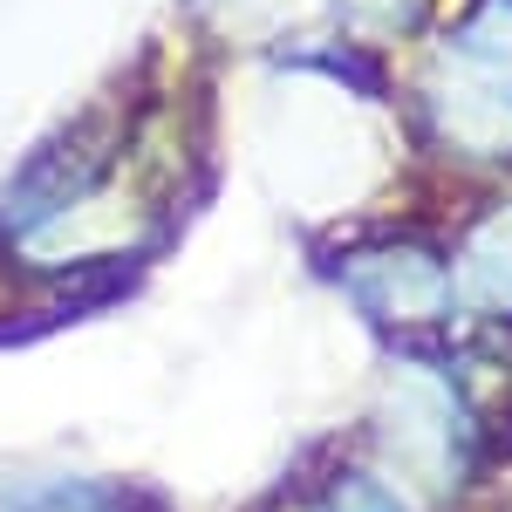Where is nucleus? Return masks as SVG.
I'll return each instance as SVG.
<instances>
[{
  "mask_svg": "<svg viewBox=\"0 0 512 512\" xmlns=\"http://www.w3.org/2000/svg\"><path fill=\"white\" fill-rule=\"evenodd\" d=\"M424 103L458 151L512 144V0H465V14L437 35Z\"/></svg>",
  "mask_w": 512,
  "mask_h": 512,
  "instance_id": "nucleus-1",
  "label": "nucleus"
},
{
  "mask_svg": "<svg viewBox=\"0 0 512 512\" xmlns=\"http://www.w3.org/2000/svg\"><path fill=\"white\" fill-rule=\"evenodd\" d=\"M465 410L451 383L424 369V362H403L390 383V403H383V451H390L403 472L431 492H451L458 472H465Z\"/></svg>",
  "mask_w": 512,
  "mask_h": 512,
  "instance_id": "nucleus-2",
  "label": "nucleus"
},
{
  "mask_svg": "<svg viewBox=\"0 0 512 512\" xmlns=\"http://www.w3.org/2000/svg\"><path fill=\"white\" fill-rule=\"evenodd\" d=\"M342 287H349L355 308L376 321H444L458 308V274L424 239H383V246L349 253Z\"/></svg>",
  "mask_w": 512,
  "mask_h": 512,
  "instance_id": "nucleus-3",
  "label": "nucleus"
},
{
  "mask_svg": "<svg viewBox=\"0 0 512 512\" xmlns=\"http://www.w3.org/2000/svg\"><path fill=\"white\" fill-rule=\"evenodd\" d=\"M458 287L472 294L478 308H492V315H512V205L499 212H485L465 239V260L451 267Z\"/></svg>",
  "mask_w": 512,
  "mask_h": 512,
  "instance_id": "nucleus-4",
  "label": "nucleus"
},
{
  "mask_svg": "<svg viewBox=\"0 0 512 512\" xmlns=\"http://www.w3.org/2000/svg\"><path fill=\"white\" fill-rule=\"evenodd\" d=\"M117 492L96 485V478H76V472H48V478H21L0 512H110Z\"/></svg>",
  "mask_w": 512,
  "mask_h": 512,
  "instance_id": "nucleus-5",
  "label": "nucleus"
},
{
  "mask_svg": "<svg viewBox=\"0 0 512 512\" xmlns=\"http://www.w3.org/2000/svg\"><path fill=\"white\" fill-rule=\"evenodd\" d=\"M328 7H335V21H342L355 41H390L396 28L417 21L424 0H328Z\"/></svg>",
  "mask_w": 512,
  "mask_h": 512,
  "instance_id": "nucleus-6",
  "label": "nucleus"
},
{
  "mask_svg": "<svg viewBox=\"0 0 512 512\" xmlns=\"http://www.w3.org/2000/svg\"><path fill=\"white\" fill-rule=\"evenodd\" d=\"M315 512H403V506H396L390 485H376V478L349 472V478H335V485L321 492V506H315Z\"/></svg>",
  "mask_w": 512,
  "mask_h": 512,
  "instance_id": "nucleus-7",
  "label": "nucleus"
}]
</instances>
